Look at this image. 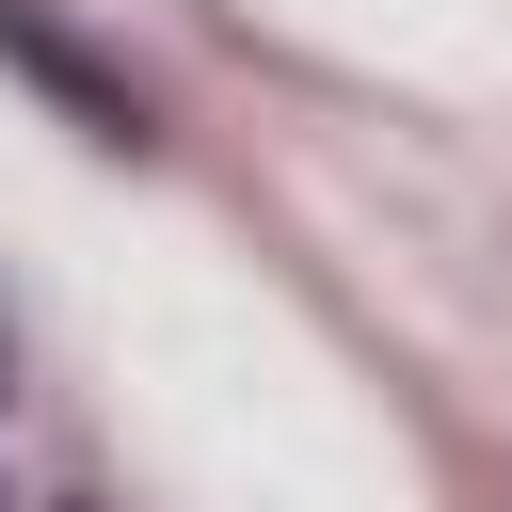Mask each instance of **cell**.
<instances>
[{
  "mask_svg": "<svg viewBox=\"0 0 512 512\" xmlns=\"http://www.w3.org/2000/svg\"><path fill=\"white\" fill-rule=\"evenodd\" d=\"M0 368H16V336H0Z\"/></svg>",
  "mask_w": 512,
  "mask_h": 512,
  "instance_id": "1",
  "label": "cell"
}]
</instances>
